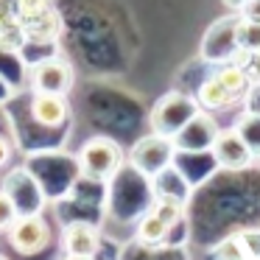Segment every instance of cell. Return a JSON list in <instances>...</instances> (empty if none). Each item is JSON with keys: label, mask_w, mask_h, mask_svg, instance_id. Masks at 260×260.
Instances as JSON below:
<instances>
[{"label": "cell", "mask_w": 260, "mask_h": 260, "mask_svg": "<svg viewBox=\"0 0 260 260\" xmlns=\"http://www.w3.org/2000/svg\"><path fill=\"white\" fill-rule=\"evenodd\" d=\"M76 162H79L81 176H87L92 182H109L123 165V148L112 137L98 135V137H90L81 146Z\"/></svg>", "instance_id": "6da1fadb"}, {"label": "cell", "mask_w": 260, "mask_h": 260, "mask_svg": "<svg viewBox=\"0 0 260 260\" xmlns=\"http://www.w3.org/2000/svg\"><path fill=\"white\" fill-rule=\"evenodd\" d=\"M199 112H202V107H199V101L193 95L168 92V95H162L154 104L151 115H148V126H151L154 135H162V137H171V140H174Z\"/></svg>", "instance_id": "7a4b0ae2"}, {"label": "cell", "mask_w": 260, "mask_h": 260, "mask_svg": "<svg viewBox=\"0 0 260 260\" xmlns=\"http://www.w3.org/2000/svg\"><path fill=\"white\" fill-rule=\"evenodd\" d=\"M174 157H176L174 140H171V137H162V135H154V132H151V135L140 137V140L132 146L129 165L140 176H146V179H157L159 174H165V171L171 168Z\"/></svg>", "instance_id": "3957f363"}, {"label": "cell", "mask_w": 260, "mask_h": 260, "mask_svg": "<svg viewBox=\"0 0 260 260\" xmlns=\"http://www.w3.org/2000/svg\"><path fill=\"white\" fill-rule=\"evenodd\" d=\"M235 23L238 14H226V17H218L213 25L207 28L202 40V59L210 64H230L238 53V42H235Z\"/></svg>", "instance_id": "277c9868"}, {"label": "cell", "mask_w": 260, "mask_h": 260, "mask_svg": "<svg viewBox=\"0 0 260 260\" xmlns=\"http://www.w3.org/2000/svg\"><path fill=\"white\" fill-rule=\"evenodd\" d=\"M9 243L17 254H37L51 243V224L42 215H20L6 232Z\"/></svg>", "instance_id": "5b68a950"}, {"label": "cell", "mask_w": 260, "mask_h": 260, "mask_svg": "<svg viewBox=\"0 0 260 260\" xmlns=\"http://www.w3.org/2000/svg\"><path fill=\"white\" fill-rule=\"evenodd\" d=\"M3 190L9 193V199L14 202L20 215H40L42 213L45 193H42V187L37 185V179L28 171H23V168L12 171L6 176V182H3Z\"/></svg>", "instance_id": "8992f818"}, {"label": "cell", "mask_w": 260, "mask_h": 260, "mask_svg": "<svg viewBox=\"0 0 260 260\" xmlns=\"http://www.w3.org/2000/svg\"><path fill=\"white\" fill-rule=\"evenodd\" d=\"M31 87H34V92L68 95L70 87H73V68L59 56L42 59L31 68Z\"/></svg>", "instance_id": "52a82bcc"}, {"label": "cell", "mask_w": 260, "mask_h": 260, "mask_svg": "<svg viewBox=\"0 0 260 260\" xmlns=\"http://www.w3.org/2000/svg\"><path fill=\"white\" fill-rule=\"evenodd\" d=\"M213 157H215V162L226 171H243L254 162V151L249 148V143L238 135L235 126L218 132V137H215V143H213Z\"/></svg>", "instance_id": "ba28073f"}, {"label": "cell", "mask_w": 260, "mask_h": 260, "mask_svg": "<svg viewBox=\"0 0 260 260\" xmlns=\"http://www.w3.org/2000/svg\"><path fill=\"white\" fill-rule=\"evenodd\" d=\"M218 132L221 129L215 126L213 115L199 112L196 118L174 137V146H176V151H207V148L213 151V143H215V137H218Z\"/></svg>", "instance_id": "9c48e42d"}, {"label": "cell", "mask_w": 260, "mask_h": 260, "mask_svg": "<svg viewBox=\"0 0 260 260\" xmlns=\"http://www.w3.org/2000/svg\"><path fill=\"white\" fill-rule=\"evenodd\" d=\"M62 246L68 254L95 257V252L101 249V232L90 221H70L62 230Z\"/></svg>", "instance_id": "30bf717a"}, {"label": "cell", "mask_w": 260, "mask_h": 260, "mask_svg": "<svg viewBox=\"0 0 260 260\" xmlns=\"http://www.w3.org/2000/svg\"><path fill=\"white\" fill-rule=\"evenodd\" d=\"M31 118L45 129H59L70 118L68 95H53V92H34L31 95Z\"/></svg>", "instance_id": "8fae6325"}, {"label": "cell", "mask_w": 260, "mask_h": 260, "mask_svg": "<svg viewBox=\"0 0 260 260\" xmlns=\"http://www.w3.org/2000/svg\"><path fill=\"white\" fill-rule=\"evenodd\" d=\"M196 101H199V107H202L204 112H221V109L235 107L238 98L232 95V92L218 81V76L213 73V76H207V79H204L202 84H199V90H196Z\"/></svg>", "instance_id": "7c38bea8"}, {"label": "cell", "mask_w": 260, "mask_h": 260, "mask_svg": "<svg viewBox=\"0 0 260 260\" xmlns=\"http://www.w3.org/2000/svg\"><path fill=\"white\" fill-rule=\"evenodd\" d=\"M215 76H218V81L238 98V101H243V98L249 95V90L254 87L252 81H249V76L243 73V68H238V64H232V62L230 64H221V68L215 70Z\"/></svg>", "instance_id": "4fadbf2b"}, {"label": "cell", "mask_w": 260, "mask_h": 260, "mask_svg": "<svg viewBox=\"0 0 260 260\" xmlns=\"http://www.w3.org/2000/svg\"><path fill=\"white\" fill-rule=\"evenodd\" d=\"M25 28V37L28 40H37V42H53L62 31V17L56 14V9L45 12L40 20H34L31 25H23Z\"/></svg>", "instance_id": "5bb4252c"}, {"label": "cell", "mask_w": 260, "mask_h": 260, "mask_svg": "<svg viewBox=\"0 0 260 260\" xmlns=\"http://www.w3.org/2000/svg\"><path fill=\"white\" fill-rule=\"evenodd\" d=\"M168 230L171 226L165 224L159 215L146 213L140 218V224H137V241L146 243V246H157V243H162L165 238H168Z\"/></svg>", "instance_id": "9a60e30c"}, {"label": "cell", "mask_w": 260, "mask_h": 260, "mask_svg": "<svg viewBox=\"0 0 260 260\" xmlns=\"http://www.w3.org/2000/svg\"><path fill=\"white\" fill-rule=\"evenodd\" d=\"M235 42H238V51L260 53V23L257 20H249V17H243V14H238Z\"/></svg>", "instance_id": "2e32d148"}, {"label": "cell", "mask_w": 260, "mask_h": 260, "mask_svg": "<svg viewBox=\"0 0 260 260\" xmlns=\"http://www.w3.org/2000/svg\"><path fill=\"white\" fill-rule=\"evenodd\" d=\"M235 129H238V135L249 143V148L254 151V157H257V154H260V112L241 115L238 123H235Z\"/></svg>", "instance_id": "e0dca14e"}, {"label": "cell", "mask_w": 260, "mask_h": 260, "mask_svg": "<svg viewBox=\"0 0 260 260\" xmlns=\"http://www.w3.org/2000/svg\"><path fill=\"white\" fill-rule=\"evenodd\" d=\"M151 213H154V215H159V218H162L168 226H174V224H179V221H182V215H185V204H182L179 199L159 196L157 202H154Z\"/></svg>", "instance_id": "ac0fdd59"}, {"label": "cell", "mask_w": 260, "mask_h": 260, "mask_svg": "<svg viewBox=\"0 0 260 260\" xmlns=\"http://www.w3.org/2000/svg\"><path fill=\"white\" fill-rule=\"evenodd\" d=\"M51 9V0H17V20L20 25H31Z\"/></svg>", "instance_id": "d6986e66"}, {"label": "cell", "mask_w": 260, "mask_h": 260, "mask_svg": "<svg viewBox=\"0 0 260 260\" xmlns=\"http://www.w3.org/2000/svg\"><path fill=\"white\" fill-rule=\"evenodd\" d=\"M17 218H20V213H17V207H14V202L9 199V193L0 187V232H9Z\"/></svg>", "instance_id": "ffe728a7"}, {"label": "cell", "mask_w": 260, "mask_h": 260, "mask_svg": "<svg viewBox=\"0 0 260 260\" xmlns=\"http://www.w3.org/2000/svg\"><path fill=\"white\" fill-rule=\"evenodd\" d=\"M25 42H28V37H25V28H23V25L0 31V48H3V51H20Z\"/></svg>", "instance_id": "44dd1931"}, {"label": "cell", "mask_w": 260, "mask_h": 260, "mask_svg": "<svg viewBox=\"0 0 260 260\" xmlns=\"http://www.w3.org/2000/svg\"><path fill=\"white\" fill-rule=\"evenodd\" d=\"M17 0H0V31L17 28Z\"/></svg>", "instance_id": "7402d4cb"}, {"label": "cell", "mask_w": 260, "mask_h": 260, "mask_svg": "<svg viewBox=\"0 0 260 260\" xmlns=\"http://www.w3.org/2000/svg\"><path fill=\"white\" fill-rule=\"evenodd\" d=\"M9 159H12V143H9V137L0 135V168H6Z\"/></svg>", "instance_id": "603a6c76"}, {"label": "cell", "mask_w": 260, "mask_h": 260, "mask_svg": "<svg viewBox=\"0 0 260 260\" xmlns=\"http://www.w3.org/2000/svg\"><path fill=\"white\" fill-rule=\"evenodd\" d=\"M243 17H249V20H257L260 23V0H249L246 6H243Z\"/></svg>", "instance_id": "cb8c5ba5"}, {"label": "cell", "mask_w": 260, "mask_h": 260, "mask_svg": "<svg viewBox=\"0 0 260 260\" xmlns=\"http://www.w3.org/2000/svg\"><path fill=\"white\" fill-rule=\"evenodd\" d=\"M221 3H224V6L230 9L232 14H241V12H243V6H246L249 0H221Z\"/></svg>", "instance_id": "d4e9b609"}, {"label": "cell", "mask_w": 260, "mask_h": 260, "mask_svg": "<svg viewBox=\"0 0 260 260\" xmlns=\"http://www.w3.org/2000/svg\"><path fill=\"white\" fill-rule=\"evenodd\" d=\"M64 260H92V257H81V254H68Z\"/></svg>", "instance_id": "484cf974"}, {"label": "cell", "mask_w": 260, "mask_h": 260, "mask_svg": "<svg viewBox=\"0 0 260 260\" xmlns=\"http://www.w3.org/2000/svg\"><path fill=\"white\" fill-rule=\"evenodd\" d=\"M0 260H9V257H3V254H0Z\"/></svg>", "instance_id": "4316f807"}, {"label": "cell", "mask_w": 260, "mask_h": 260, "mask_svg": "<svg viewBox=\"0 0 260 260\" xmlns=\"http://www.w3.org/2000/svg\"><path fill=\"white\" fill-rule=\"evenodd\" d=\"M257 159H260V154H257Z\"/></svg>", "instance_id": "83f0119b"}]
</instances>
